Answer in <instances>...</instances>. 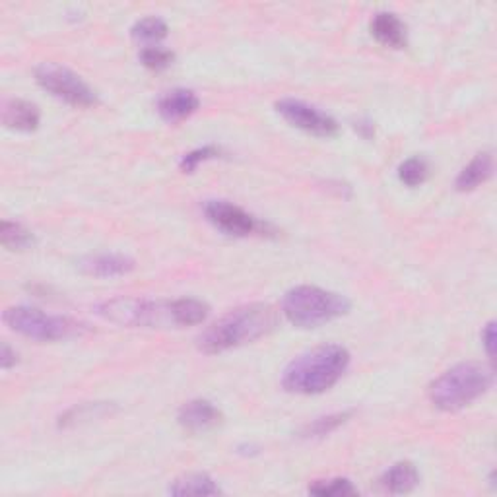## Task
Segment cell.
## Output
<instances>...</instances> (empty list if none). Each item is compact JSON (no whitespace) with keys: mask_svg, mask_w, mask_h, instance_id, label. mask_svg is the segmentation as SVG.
<instances>
[{"mask_svg":"<svg viewBox=\"0 0 497 497\" xmlns=\"http://www.w3.org/2000/svg\"><path fill=\"white\" fill-rule=\"evenodd\" d=\"M278 324V313L268 303H249L232 309L196 338V346L204 353H222L232 348L254 343Z\"/></svg>","mask_w":497,"mask_h":497,"instance_id":"1","label":"cell"},{"mask_svg":"<svg viewBox=\"0 0 497 497\" xmlns=\"http://www.w3.org/2000/svg\"><path fill=\"white\" fill-rule=\"evenodd\" d=\"M350 365V352L340 344H323L295 358L282 373L283 391L293 394H321L343 379Z\"/></svg>","mask_w":497,"mask_h":497,"instance_id":"2","label":"cell"},{"mask_svg":"<svg viewBox=\"0 0 497 497\" xmlns=\"http://www.w3.org/2000/svg\"><path fill=\"white\" fill-rule=\"evenodd\" d=\"M493 385V369L480 362L452 365L430 387V401L437 410L459 412L484 396Z\"/></svg>","mask_w":497,"mask_h":497,"instance_id":"3","label":"cell"},{"mask_svg":"<svg viewBox=\"0 0 497 497\" xmlns=\"http://www.w3.org/2000/svg\"><path fill=\"white\" fill-rule=\"evenodd\" d=\"M352 303L348 297L317 286H295L282 300V313L297 329H317L344 317Z\"/></svg>","mask_w":497,"mask_h":497,"instance_id":"4","label":"cell"},{"mask_svg":"<svg viewBox=\"0 0 497 497\" xmlns=\"http://www.w3.org/2000/svg\"><path fill=\"white\" fill-rule=\"evenodd\" d=\"M3 321L10 331L30 340H37V343H59V340L75 338L86 331V326L75 319L49 315L45 311L27 305H14L5 309Z\"/></svg>","mask_w":497,"mask_h":497,"instance_id":"5","label":"cell"},{"mask_svg":"<svg viewBox=\"0 0 497 497\" xmlns=\"http://www.w3.org/2000/svg\"><path fill=\"white\" fill-rule=\"evenodd\" d=\"M97 315L129 329H169L175 326L174 302H150L138 297H115L95 307Z\"/></svg>","mask_w":497,"mask_h":497,"instance_id":"6","label":"cell"},{"mask_svg":"<svg viewBox=\"0 0 497 497\" xmlns=\"http://www.w3.org/2000/svg\"><path fill=\"white\" fill-rule=\"evenodd\" d=\"M35 82L45 92H49L56 99H61L66 105L86 109L97 104V94L90 84L63 65H39L35 68Z\"/></svg>","mask_w":497,"mask_h":497,"instance_id":"7","label":"cell"},{"mask_svg":"<svg viewBox=\"0 0 497 497\" xmlns=\"http://www.w3.org/2000/svg\"><path fill=\"white\" fill-rule=\"evenodd\" d=\"M206 220L218 227L220 232L234 237H249V235H271V227L254 218L241 206L227 201H208L204 203Z\"/></svg>","mask_w":497,"mask_h":497,"instance_id":"8","label":"cell"},{"mask_svg":"<svg viewBox=\"0 0 497 497\" xmlns=\"http://www.w3.org/2000/svg\"><path fill=\"white\" fill-rule=\"evenodd\" d=\"M276 111L280 113L283 121H288L292 126L303 133L321 138H331L338 134V123L331 115H326L324 111L317 109L315 105L302 102V99H278Z\"/></svg>","mask_w":497,"mask_h":497,"instance_id":"9","label":"cell"},{"mask_svg":"<svg viewBox=\"0 0 497 497\" xmlns=\"http://www.w3.org/2000/svg\"><path fill=\"white\" fill-rule=\"evenodd\" d=\"M181 428L191 433H204L222 423V412L204 399H194L183 404L177 416Z\"/></svg>","mask_w":497,"mask_h":497,"instance_id":"10","label":"cell"},{"mask_svg":"<svg viewBox=\"0 0 497 497\" xmlns=\"http://www.w3.org/2000/svg\"><path fill=\"white\" fill-rule=\"evenodd\" d=\"M80 271L95 278H117L134 271V261L121 253H97L80 259Z\"/></svg>","mask_w":497,"mask_h":497,"instance_id":"11","label":"cell"},{"mask_svg":"<svg viewBox=\"0 0 497 497\" xmlns=\"http://www.w3.org/2000/svg\"><path fill=\"white\" fill-rule=\"evenodd\" d=\"M201 107V99L187 88H175L172 92H165L158 99V113L160 117L167 123H179L189 119L193 113Z\"/></svg>","mask_w":497,"mask_h":497,"instance_id":"12","label":"cell"},{"mask_svg":"<svg viewBox=\"0 0 497 497\" xmlns=\"http://www.w3.org/2000/svg\"><path fill=\"white\" fill-rule=\"evenodd\" d=\"M372 35L381 45L391 49H403L408 44L406 25L404 22L393 12H377L372 18Z\"/></svg>","mask_w":497,"mask_h":497,"instance_id":"13","label":"cell"},{"mask_svg":"<svg viewBox=\"0 0 497 497\" xmlns=\"http://www.w3.org/2000/svg\"><path fill=\"white\" fill-rule=\"evenodd\" d=\"M41 113L35 104L25 99H8L3 107V123L16 133H32L39 126Z\"/></svg>","mask_w":497,"mask_h":497,"instance_id":"14","label":"cell"},{"mask_svg":"<svg viewBox=\"0 0 497 497\" xmlns=\"http://www.w3.org/2000/svg\"><path fill=\"white\" fill-rule=\"evenodd\" d=\"M493 174V155L492 152H480L474 158L468 162L454 181V187L461 193H471L478 189L480 184H484Z\"/></svg>","mask_w":497,"mask_h":497,"instance_id":"15","label":"cell"},{"mask_svg":"<svg viewBox=\"0 0 497 497\" xmlns=\"http://www.w3.org/2000/svg\"><path fill=\"white\" fill-rule=\"evenodd\" d=\"M381 486L385 492L394 493V495H403V493H410L412 490H416V486L420 484V474L416 471V466L408 462V461H401L393 464L389 471L381 476Z\"/></svg>","mask_w":497,"mask_h":497,"instance_id":"16","label":"cell"},{"mask_svg":"<svg viewBox=\"0 0 497 497\" xmlns=\"http://www.w3.org/2000/svg\"><path fill=\"white\" fill-rule=\"evenodd\" d=\"M172 495L177 497H189V495H218L222 493L220 486L212 480L208 474H187L172 482V486L167 490Z\"/></svg>","mask_w":497,"mask_h":497,"instance_id":"17","label":"cell"},{"mask_svg":"<svg viewBox=\"0 0 497 497\" xmlns=\"http://www.w3.org/2000/svg\"><path fill=\"white\" fill-rule=\"evenodd\" d=\"M208 313H210V307L201 300H194V297H181V300H174V315H175L177 329L201 324L206 321Z\"/></svg>","mask_w":497,"mask_h":497,"instance_id":"18","label":"cell"},{"mask_svg":"<svg viewBox=\"0 0 497 497\" xmlns=\"http://www.w3.org/2000/svg\"><path fill=\"white\" fill-rule=\"evenodd\" d=\"M0 244L8 251H24L34 245V235L18 222H0Z\"/></svg>","mask_w":497,"mask_h":497,"instance_id":"19","label":"cell"},{"mask_svg":"<svg viewBox=\"0 0 497 497\" xmlns=\"http://www.w3.org/2000/svg\"><path fill=\"white\" fill-rule=\"evenodd\" d=\"M167 32H169L167 24L158 16L142 18L133 25V30H131L133 37L136 41H144L146 47L158 45V41H162L167 35Z\"/></svg>","mask_w":497,"mask_h":497,"instance_id":"20","label":"cell"},{"mask_svg":"<svg viewBox=\"0 0 497 497\" xmlns=\"http://www.w3.org/2000/svg\"><path fill=\"white\" fill-rule=\"evenodd\" d=\"M109 410H111V404H107V403L78 404V406H73L65 412V414L59 418V425L61 428H70V425H76V423H82L86 420L105 416V414H109Z\"/></svg>","mask_w":497,"mask_h":497,"instance_id":"21","label":"cell"},{"mask_svg":"<svg viewBox=\"0 0 497 497\" xmlns=\"http://www.w3.org/2000/svg\"><path fill=\"white\" fill-rule=\"evenodd\" d=\"M350 416H352V412H336V414L317 418L305 425V428L302 430V437L319 439L324 435H331L333 432H336L340 428V425H344L350 420Z\"/></svg>","mask_w":497,"mask_h":497,"instance_id":"22","label":"cell"},{"mask_svg":"<svg viewBox=\"0 0 497 497\" xmlns=\"http://www.w3.org/2000/svg\"><path fill=\"white\" fill-rule=\"evenodd\" d=\"M309 493L317 497H346V495H356L358 490L348 478H331V480H317L315 484L309 486Z\"/></svg>","mask_w":497,"mask_h":497,"instance_id":"23","label":"cell"},{"mask_svg":"<svg viewBox=\"0 0 497 497\" xmlns=\"http://www.w3.org/2000/svg\"><path fill=\"white\" fill-rule=\"evenodd\" d=\"M428 175H430V165L423 158H418V155L416 158H408L399 167V179L410 189L420 187V184L428 179Z\"/></svg>","mask_w":497,"mask_h":497,"instance_id":"24","label":"cell"},{"mask_svg":"<svg viewBox=\"0 0 497 497\" xmlns=\"http://www.w3.org/2000/svg\"><path fill=\"white\" fill-rule=\"evenodd\" d=\"M220 154H222V150L216 148V146H203V148H196V150H193V152H189V154H184V155H183L181 162H179V167H181V172H183V174H194L196 169H198V165L204 164V162H208V160L218 158Z\"/></svg>","mask_w":497,"mask_h":497,"instance_id":"25","label":"cell"},{"mask_svg":"<svg viewBox=\"0 0 497 497\" xmlns=\"http://www.w3.org/2000/svg\"><path fill=\"white\" fill-rule=\"evenodd\" d=\"M140 61L150 70H165L174 63V53L160 45H150L140 51Z\"/></svg>","mask_w":497,"mask_h":497,"instance_id":"26","label":"cell"},{"mask_svg":"<svg viewBox=\"0 0 497 497\" xmlns=\"http://www.w3.org/2000/svg\"><path fill=\"white\" fill-rule=\"evenodd\" d=\"M482 343H484L488 358L493 360V353H495V323L493 321H490L484 326V331H482Z\"/></svg>","mask_w":497,"mask_h":497,"instance_id":"27","label":"cell"},{"mask_svg":"<svg viewBox=\"0 0 497 497\" xmlns=\"http://www.w3.org/2000/svg\"><path fill=\"white\" fill-rule=\"evenodd\" d=\"M18 363V353L16 350H12L10 344L3 343V350H0V367L10 369Z\"/></svg>","mask_w":497,"mask_h":497,"instance_id":"28","label":"cell"},{"mask_svg":"<svg viewBox=\"0 0 497 497\" xmlns=\"http://www.w3.org/2000/svg\"><path fill=\"white\" fill-rule=\"evenodd\" d=\"M356 131L363 136V138H372L375 134V126L372 121H367V119H360L356 123Z\"/></svg>","mask_w":497,"mask_h":497,"instance_id":"29","label":"cell"}]
</instances>
